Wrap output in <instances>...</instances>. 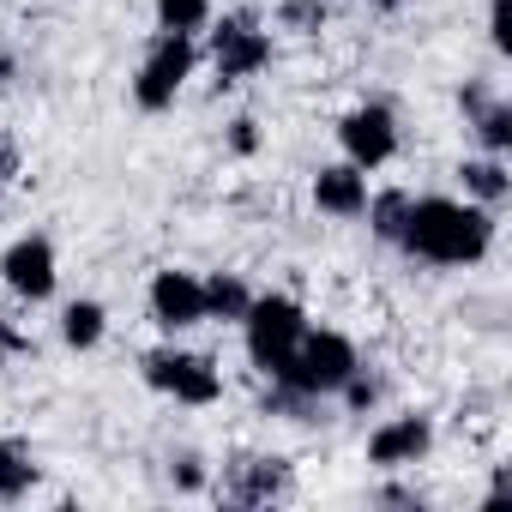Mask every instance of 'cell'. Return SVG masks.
Masks as SVG:
<instances>
[{"label": "cell", "instance_id": "277c9868", "mask_svg": "<svg viewBox=\"0 0 512 512\" xmlns=\"http://www.w3.org/2000/svg\"><path fill=\"white\" fill-rule=\"evenodd\" d=\"M187 73H193V37H181V31H163L157 43H151V55H145V67H139V79H133V97H139V109H169L175 103V91L187 85Z\"/></svg>", "mask_w": 512, "mask_h": 512}, {"label": "cell", "instance_id": "484cf974", "mask_svg": "<svg viewBox=\"0 0 512 512\" xmlns=\"http://www.w3.org/2000/svg\"><path fill=\"white\" fill-rule=\"evenodd\" d=\"M7 73H13V55H7V49H0V79H7Z\"/></svg>", "mask_w": 512, "mask_h": 512}, {"label": "cell", "instance_id": "5b68a950", "mask_svg": "<svg viewBox=\"0 0 512 512\" xmlns=\"http://www.w3.org/2000/svg\"><path fill=\"white\" fill-rule=\"evenodd\" d=\"M145 380H151L157 392H169L175 404H217V392H223L217 368H211L205 356H187V350H157V356H145Z\"/></svg>", "mask_w": 512, "mask_h": 512}, {"label": "cell", "instance_id": "8fae6325", "mask_svg": "<svg viewBox=\"0 0 512 512\" xmlns=\"http://www.w3.org/2000/svg\"><path fill=\"white\" fill-rule=\"evenodd\" d=\"M428 440H434V428H428V416H392V422H380L374 428V440H368V464H416L422 452H428Z\"/></svg>", "mask_w": 512, "mask_h": 512}, {"label": "cell", "instance_id": "d4e9b609", "mask_svg": "<svg viewBox=\"0 0 512 512\" xmlns=\"http://www.w3.org/2000/svg\"><path fill=\"white\" fill-rule=\"evenodd\" d=\"M0 350H7V356H13V350H31V344H25V338H19L13 326H0Z\"/></svg>", "mask_w": 512, "mask_h": 512}, {"label": "cell", "instance_id": "7402d4cb", "mask_svg": "<svg viewBox=\"0 0 512 512\" xmlns=\"http://www.w3.org/2000/svg\"><path fill=\"white\" fill-rule=\"evenodd\" d=\"M229 145H235V151H241V157H247V151H253V145H260V133H253V121H247V115H241V121H235V133H229Z\"/></svg>", "mask_w": 512, "mask_h": 512}, {"label": "cell", "instance_id": "7a4b0ae2", "mask_svg": "<svg viewBox=\"0 0 512 512\" xmlns=\"http://www.w3.org/2000/svg\"><path fill=\"white\" fill-rule=\"evenodd\" d=\"M362 362H356V344L344 338V332H302V344L290 350V362L272 374V380H284L290 392H302V398H332V392H344V380L356 374Z\"/></svg>", "mask_w": 512, "mask_h": 512}, {"label": "cell", "instance_id": "44dd1931", "mask_svg": "<svg viewBox=\"0 0 512 512\" xmlns=\"http://www.w3.org/2000/svg\"><path fill=\"white\" fill-rule=\"evenodd\" d=\"M284 19L302 25V31H314V25L326 19V0H284Z\"/></svg>", "mask_w": 512, "mask_h": 512}, {"label": "cell", "instance_id": "2e32d148", "mask_svg": "<svg viewBox=\"0 0 512 512\" xmlns=\"http://www.w3.org/2000/svg\"><path fill=\"white\" fill-rule=\"evenodd\" d=\"M31 482H37V464H31V452H25V446H13V440H0V500H19V494H31Z\"/></svg>", "mask_w": 512, "mask_h": 512}, {"label": "cell", "instance_id": "d6986e66", "mask_svg": "<svg viewBox=\"0 0 512 512\" xmlns=\"http://www.w3.org/2000/svg\"><path fill=\"white\" fill-rule=\"evenodd\" d=\"M362 211H368V223H374V235H380V241H398L404 211H410V193H380V199H368Z\"/></svg>", "mask_w": 512, "mask_h": 512}, {"label": "cell", "instance_id": "30bf717a", "mask_svg": "<svg viewBox=\"0 0 512 512\" xmlns=\"http://www.w3.org/2000/svg\"><path fill=\"white\" fill-rule=\"evenodd\" d=\"M290 488V464L284 458H241L223 470V494L235 506H260V500H278Z\"/></svg>", "mask_w": 512, "mask_h": 512}, {"label": "cell", "instance_id": "cb8c5ba5", "mask_svg": "<svg viewBox=\"0 0 512 512\" xmlns=\"http://www.w3.org/2000/svg\"><path fill=\"white\" fill-rule=\"evenodd\" d=\"M175 482H181V488H199V482H205L199 458H181V464H175Z\"/></svg>", "mask_w": 512, "mask_h": 512}, {"label": "cell", "instance_id": "5bb4252c", "mask_svg": "<svg viewBox=\"0 0 512 512\" xmlns=\"http://www.w3.org/2000/svg\"><path fill=\"white\" fill-rule=\"evenodd\" d=\"M103 332H109V314H103V302H73V308L61 314V338H67L73 350H91V344H103Z\"/></svg>", "mask_w": 512, "mask_h": 512}, {"label": "cell", "instance_id": "9c48e42d", "mask_svg": "<svg viewBox=\"0 0 512 512\" xmlns=\"http://www.w3.org/2000/svg\"><path fill=\"white\" fill-rule=\"evenodd\" d=\"M151 320L163 332H187L205 320V284L193 272H157L151 278Z\"/></svg>", "mask_w": 512, "mask_h": 512}, {"label": "cell", "instance_id": "ffe728a7", "mask_svg": "<svg viewBox=\"0 0 512 512\" xmlns=\"http://www.w3.org/2000/svg\"><path fill=\"white\" fill-rule=\"evenodd\" d=\"M488 37H494L500 55L512 49V7H506V0H494V7H488Z\"/></svg>", "mask_w": 512, "mask_h": 512}, {"label": "cell", "instance_id": "e0dca14e", "mask_svg": "<svg viewBox=\"0 0 512 512\" xmlns=\"http://www.w3.org/2000/svg\"><path fill=\"white\" fill-rule=\"evenodd\" d=\"M458 175H464V193H476L482 205H500V199H506V187H512V181H506V169H500V157H476V163H464Z\"/></svg>", "mask_w": 512, "mask_h": 512}, {"label": "cell", "instance_id": "3957f363", "mask_svg": "<svg viewBox=\"0 0 512 512\" xmlns=\"http://www.w3.org/2000/svg\"><path fill=\"white\" fill-rule=\"evenodd\" d=\"M241 332H247V356H253V368L278 374V368L290 362V350L302 344L308 314H302V302H290V296H253L247 314H241Z\"/></svg>", "mask_w": 512, "mask_h": 512}, {"label": "cell", "instance_id": "ac0fdd59", "mask_svg": "<svg viewBox=\"0 0 512 512\" xmlns=\"http://www.w3.org/2000/svg\"><path fill=\"white\" fill-rule=\"evenodd\" d=\"M205 19H211V0H157V25L163 31L193 37V31H205Z\"/></svg>", "mask_w": 512, "mask_h": 512}, {"label": "cell", "instance_id": "4316f807", "mask_svg": "<svg viewBox=\"0 0 512 512\" xmlns=\"http://www.w3.org/2000/svg\"><path fill=\"white\" fill-rule=\"evenodd\" d=\"M374 7H398V0H374Z\"/></svg>", "mask_w": 512, "mask_h": 512}, {"label": "cell", "instance_id": "8992f818", "mask_svg": "<svg viewBox=\"0 0 512 512\" xmlns=\"http://www.w3.org/2000/svg\"><path fill=\"white\" fill-rule=\"evenodd\" d=\"M0 278H7V290L25 296V302H49L55 296V241L49 235H19L7 253H0Z\"/></svg>", "mask_w": 512, "mask_h": 512}, {"label": "cell", "instance_id": "9a60e30c", "mask_svg": "<svg viewBox=\"0 0 512 512\" xmlns=\"http://www.w3.org/2000/svg\"><path fill=\"white\" fill-rule=\"evenodd\" d=\"M199 284H205V320H241L247 302H253L241 278H223L217 272V278H199Z\"/></svg>", "mask_w": 512, "mask_h": 512}, {"label": "cell", "instance_id": "6da1fadb", "mask_svg": "<svg viewBox=\"0 0 512 512\" xmlns=\"http://www.w3.org/2000/svg\"><path fill=\"white\" fill-rule=\"evenodd\" d=\"M398 247L428 266H476L494 247V217L488 205H464V199H410Z\"/></svg>", "mask_w": 512, "mask_h": 512}, {"label": "cell", "instance_id": "ba28073f", "mask_svg": "<svg viewBox=\"0 0 512 512\" xmlns=\"http://www.w3.org/2000/svg\"><path fill=\"white\" fill-rule=\"evenodd\" d=\"M211 61H217V79L235 85V79L260 73L272 61V43H266V31H253V19H223V31L211 43Z\"/></svg>", "mask_w": 512, "mask_h": 512}, {"label": "cell", "instance_id": "52a82bcc", "mask_svg": "<svg viewBox=\"0 0 512 512\" xmlns=\"http://www.w3.org/2000/svg\"><path fill=\"white\" fill-rule=\"evenodd\" d=\"M338 139H344V157H350L356 169H380V163L398 151V121H392L386 103H362V109L344 115Z\"/></svg>", "mask_w": 512, "mask_h": 512}, {"label": "cell", "instance_id": "603a6c76", "mask_svg": "<svg viewBox=\"0 0 512 512\" xmlns=\"http://www.w3.org/2000/svg\"><path fill=\"white\" fill-rule=\"evenodd\" d=\"M13 175H19V145L0 133V181H13Z\"/></svg>", "mask_w": 512, "mask_h": 512}, {"label": "cell", "instance_id": "4fadbf2b", "mask_svg": "<svg viewBox=\"0 0 512 512\" xmlns=\"http://www.w3.org/2000/svg\"><path fill=\"white\" fill-rule=\"evenodd\" d=\"M464 109L476 115V133H482V145L500 157V151L512 145V109H506V103H488L482 91H464Z\"/></svg>", "mask_w": 512, "mask_h": 512}, {"label": "cell", "instance_id": "7c38bea8", "mask_svg": "<svg viewBox=\"0 0 512 512\" xmlns=\"http://www.w3.org/2000/svg\"><path fill=\"white\" fill-rule=\"evenodd\" d=\"M314 205L332 211V217H362V205H368V169H356V163L320 169L314 175Z\"/></svg>", "mask_w": 512, "mask_h": 512}]
</instances>
